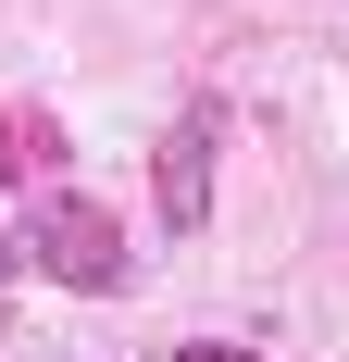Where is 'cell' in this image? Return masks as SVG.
<instances>
[{"label":"cell","instance_id":"1","mask_svg":"<svg viewBox=\"0 0 349 362\" xmlns=\"http://www.w3.org/2000/svg\"><path fill=\"white\" fill-rule=\"evenodd\" d=\"M25 262L50 275V288H88V300H112L125 288V238H112V213L100 200H37V238H25Z\"/></svg>","mask_w":349,"mask_h":362},{"label":"cell","instance_id":"2","mask_svg":"<svg viewBox=\"0 0 349 362\" xmlns=\"http://www.w3.org/2000/svg\"><path fill=\"white\" fill-rule=\"evenodd\" d=\"M212 138H225V112L187 100V112H174V138L150 150V213H162L174 238H200V225H212Z\"/></svg>","mask_w":349,"mask_h":362},{"label":"cell","instance_id":"3","mask_svg":"<svg viewBox=\"0 0 349 362\" xmlns=\"http://www.w3.org/2000/svg\"><path fill=\"white\" fill-rule=\"evenodd\" d=\"M0 175H37V112H13V125H0Z\"/></svg>","mask_w":349,"mask_h":362},{"label":"cell","instance_id":"4","mask_svg":"<svg viewBox=\"0 0 349 362\" xmlns=\"http://www.w3.org/2000/svg\"><path fill=\"white\" fill-rule=\"evenodd\" d=\"M174 362H262V350H237V337H187Z\"/></svg>","mask_w":349,"mask_h":362},{"label":"cell","instance_id":"5","mask_svg":"<svg viewBox=\"0 0 349 362\" xmlns=\"http://www.w3.org/2000/svg\"><path fill=\"white\" fill-rule=\"evenodd\" d=\"M13 275H25V238H0V288H13Z\"/></svg>","mask_w":349,"mask_h":362}]
</instances>
